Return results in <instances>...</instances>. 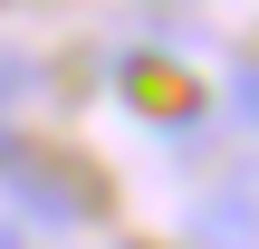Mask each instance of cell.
<instances>
[{
    "label": "cell",
    "mask_w": 259,
    "mask_h": 249,
    "mask_svg": "<svg viewBox=\"0 0 259 249\" xmlns=\"http://www.w3.org/2000/svg\"><path fill=\"white\" fill-rule=\"evenodd\" d=\"M0 182H10V192H19V211H29V221H48V230H77V221L96 211V182H87L77 163L38 154V144H19V154L0 163Z\"/></svg>",
    "instance_id": "6da1fadb"
},
{
    "label": "cell",
    "mask_w": 259,
    "mask_h": 249,
    "mask_svg": "<svg viewBox=\"0 0 259 249\" xmlns=\"http://www.w3.org/2000/svg\"><path fill=\"white\" fill-rule=\"evenodd\" d=\"M192 240L202 249H259V163H231L192 202Z\"/></svg>",
    "instance_id": "7a4b0ae2"
},
{
    "label": "cell",
    "mask_w": 259,
    "mask_h": 249,
    "mask_svg": "<svg viewBox=\"0 0 259 249\" xmlns=\"http://www.w3.org/2000/svg\"><path fill=\"white\" fill-rule=\"evenodd\" d=\"M221 115H231V125L259 144V58H240V67L221 77Z\"/></svg>",
    "instance_id": "3957f363"
},
{
    "label": "cell",
    "mask_w": 259,
    "mask_h": 249,
    "mask_svg": "<svg viewBox=\"0 0 259 249\" xmlns=\"http://www.w3.org/2000/svg\"><path fill=\"white\" fill-rule=\"evenodd\" d=\"M0 249H29V240H19V230H10V221H0Z\"/></svg>",
    "instance_id": "277c9868"
},
{
    "label": "cell",
    "mask_w": 259,
    "mask_h": 249,
    "mask_svg": "<svg viewBox=\"0 0 259 249\" xmlns=\"http://www.w3.org/2000/svg\"><path fill=\"white\" fill-rule=\"evenodd\" d=\"M10 154H19V134H0V163H10Z\"/></svg>",
    "instance_id": "5b68a950"
}]
</instances>
